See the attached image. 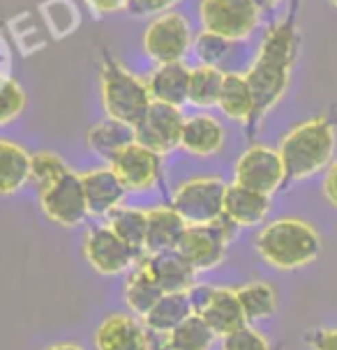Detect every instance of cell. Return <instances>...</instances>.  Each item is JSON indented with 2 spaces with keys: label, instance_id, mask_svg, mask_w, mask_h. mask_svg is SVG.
Listing matches in <instances>:
<instances>
[{
  "label": "cell",
  "instance_id": "6da1fadb",
  "mask_svg": "<svg viewBox=\"0 0 337 350\" xmlns=\"http://www.w3.org/2000/svg\"><path fill=\"white\" fill-rule=\"evenodd\" d=\"M301 28H298V8L286 12L282 18L266 28L259 42L257 55L245 72L249 88L257 102V122L271 113L289 92L293 70H296L298 55H301Z\"/></svg>",
  "mask_w": 337,
  "mask_h": 350
},
{
  "label": "cell",
  "instance_id": "9c48e42d",
  "mask_svg": "<svg viewBox=\"0 0 337 350\" xmlns=\"http://www.w3.org/2000/svg\"><path fill=\"white\" fill-rule=\"evenodd\" d=\"M187 297H190L192 311L197 316H201L217 336H224L242 327V325H247L236 288L199 284L197 281L187 293Z\"/></svg>",
  "mask_w": 337,
  "mask_h": 350
},
{
  "label": "cell",
  "instance_id": "ac0fdd59",
  "mask_svg": "<svg viewBox=\"0 0 337 350\" xmlns=\"http://www.w3.org/2000/svg\"><path fill=\"white\" fill-rule=\"evenodd\" d=\"M271 212V196L254 191L238 183L227 185L224 193V219L234 228H257L264 226Z\"/></svg>",
  "mask_w": 337,
  "mask_h": 350
},
{
  "label": "cell",
  "instance_id": "8992f818",
  "mask_svg": "<svg viewBox=\"0 0 337 350\" xmlns=\"http://www.w3.org/2000/svg\"><path fill=\"white\" fill-rule=\"evenodd\" d=\"M264 10L254 0H199L197 18L201 30L238 44L249 40L261 26Z\"/></svg>",
  "mask_w": 337,
  "mask_h": 350
},
{
  "label": "cell",
  "instance_id": "e0dca14e",
  "mask_svg": "<svg viewBox=\"0 0 337 350\" xmlns=\"http://www.w3.org/2000/svg\"><path fill=\"white\" fill-rule=\"evenodd\" d=\"M227 143V129L210 113L185 116L183 134H180V150H185L190 157L210 159L220 154Z\"/></svg>",
  "mask_w": 337,
  "mask_h": 350
},
{
  "label": "cell",
  "instance_id": "484cf974",
  "mask_svg": "<svg viewBox=\"0 0 337 350\" xmlns=\"http://www.w3.org/2000/svg\"><path fill=\"white\" fill-rule=\"evenodd\" d=\"M192 314H195V311H192L187 293H164V295L158 299V304H155L141 321L153 336H164L171 332V329H176L178 325L183 323L185 318H190Z\"/></svg>",
  "mask_w": 337,
  "mask_h": 350
},
{
  "label": "cell",
  "instance_id": "74e56055",
  "mask_svg": "<svg viewBox=\"0 0 337 350\" xmlns=\"http://www.w3.org/2000/svg\"><path fill=\"white\" fill-rule=\"evenodd\" d=\"M95 16H111L118 12H127L129 0H84Z\"/></svg>",
  "mask_w": 337,
  "mask_h": 350
},
{
  "label": "cell",
  "instance_id": "ba28073f",
  "mask_svg": "<svg viewBox=\"0 0 337 350\" xmlns=\"http://www.w3.org/2000/svg\"><path fill=\"white\" fill-rule=\"evenodd\" d=\"M234 235L236 228L227 219H220V221L213 224H199V226H187L183 240L178 245V252L199 274L210 272L227 258Z\"/></svg>",
  "mask_w": 337,
  "mask_h": 350
},
{
  "label": "cell",
  "instance_id": "d6a6232c",
  "mask_svg": "<svg viewBox=\"0 0 337 350\" xmlns=\"http://www.w3.org/2000/svg\"><path fill=\"white\" fill-rule=\"evenodd\" d=\"M234 49V42L224 40V37L208 33V30H201L199 35H195V44H192V53L197 55V60L201 65H215L220 67L227 55Z\"/></svg>",
  "mask_w": 337,
  "mask_h": 350
},
{
  "label": "cell",
  "instance_id": "e575fe53",
  "mask_svg": "<svg viewBox=\"0 0 337 350\" xmlns=\"http://www.w3.org/2000/svg\"><path fill=\"white\" fill-rule=\"evenodd\" d=\"M220 350H273L271 341L264 332L252 325H242L234 332L220 336Z\"/></svg>",
  "mask_w": 337,
  "mask_h": 350
},
{
  "label": "cell",
  "instance_id": "d6986e66",
  "mask_svg": "<svg viewBox=\"0 0 337 350\" xmlns=\"http://www.w3.org/2000/svg\"><path fill=\"white\" fill-rule=\"evenodd\" d=\"M141 260L146 262V267L164 293H190L192 286L197 284L199 272L180 256L178 249L146 254Z\"/></svg>",
  "mask_w": 337,
  "mask_h": 350
},
{
  "label": "cell",
  "instance_id": "1f68e13d",
  "mask_svg": "<svg viewBox=\"0 0 337 350\" xmlns=\"http://www.w3.org/2000/svg\"><path fill=\"white\" fill-rule=\"evenodd\" d=\"M28 97L16 79L0 72V127L14 122L26 111Z\"/></svg>",
  "mask_w": 337,
  "mask_h": 350
},
{
  "label": "cell",
  "instance_id": "2e32d148",
  "mask_svg": "<svg viewBox=\"0 0 337 350\" xmlns=\"http://www.w3.org/2000/svg\"><path fill=\"white\" fill-rule=\"evenodd\" d=\"M81 183H84L90 217L107 219L116 208L125 205L123 201L127 196V189H125L121 178H118L116 171L109 164L81 173Z\"/></svg>",
  "mask_w": 337,
  "mask_h": 350
},
{
  "label": "cell",
  "instance_id": "4316f807",
  "mask_svg": "<svg viewBox=\"0 0 337 350\" xmlns=\"http://www.w3.org/2000/svg\"><path fill=\"white\" fill-rule=\"evenodd\" d=\"M215 341H220V336L210 329V325L201 316L192 314L176 329L160 336V350H210Z\"/></svg>",
  "mask_w": 337,
  "mask_h": 350
},
{
  "label": "cell",
  "instance_id": "cb8c5ba5",
  "mask_svg": "<svg viewBox=\"0 0 337 350\" xmlns=\"http://www.w3.org/2000/svg\"><path fill=\"white\" fill-rule=\"evenodd\" d=\"M132 141L134 129L121 120H114V118H104V120L90 124L88 131H86V146L107 164H111V159Z\"/></svg>",
  "mask_w": 337,
  "mask_h": 350
},
{
  "label": "cell",
  "instance_id": "30bf717a",
  "mask_svg": "<svg viewBox=\"0 0 337 350\" xmlns=\"http://www.w3.org/2000/svg\"><path fill=\"white\" fill-rule=\"evenodd\" d=\"M234 183L273 198V193H277L286 183V168L279 150L266 143H252L242 150L234 166Z\"/></svg>",
  "mask_w": 337,
  "mask_h": 350
},
{
  "label": "cell",
  "instance_id": "52a82bcc",
  "mask_svg": "<svg viewBox=\"0 0 337 350\" xmlns=\"http://www.w3.org/2000/svg\"><path fill=\"white\" fill-rule=\"evenodd\" d=\"M227 183L217 175H195L173 189L171 205L187 226L213 224L224 219Z\"/></svg>",
  "mask_w": 337,
  "mask_h": 350
},
{
  "label": "cell",
  "instance_id": "b9f144b4",
  "mask_svg": "<svg viewBox=\"0 0 337 350\" xmlns=\"http://www.w3.org/2000/svg\"><path fill=\"white\" fill-rule=\"evenodd\" d=\"M328 3H330V5H333V8L337 10V0H328Z\"/></svg>",
  "mask_w": 337,
  "mask_h": 350
},
{
  "label": "cell",
  "instance_id": "836d02e7",
  "mask_svg": "<svg viewBox=\"0 0 337 350\" xmlns=\"http://www.w3.org/2000/svg\"><path fill=\"white\" fill-rule=\"evenodd\" d=\"M45 18L55 37L70 35L79 26V12L72 0H49L45 5Z\"/></svg>",
  "mask_w": 337,
  "mask_h": 350
},
{
  "label": "cell",
  "instance_id": "603a6c76",
  "mask_svg": "<svg viewBox=\"0 0 337 350\" xmlns=\"http://www.w3.org/2000/svg\"><path fill=\"white\" fill-rule=\"evenodd\" d=\"M30 157L21 143L0 136V196H14L30 180Z\"/></svg>",
  "mask_w": 337,
  "mask_h": 350
},
{
  "label": "cell",
  "instance_id": "7a4b0ae2",
  "mask_svg": "<svg viewBox=\"0 0 337 350\" xmlns=\"http://www.w3.org/2000/svg\"><path fill=\"white\" fill-rule=\"evenodd\" d=\"M277 150L286 168V180L301 183L314 178L337 157V122L326 113L312 116L293 124L279 139Z\"/></svg>",
  "mask_w": 337,
  "mask_h": 350
},
{
  "label": "cell",
  "instance_id": "9a60e30c",
  "mask_svg": "<svg viewBox=\"0 0 337 350\" xmlns=\"http://www.w3.org/2000/svg\"><path fill=\"white\" fill-rule=\"evenodd\" d=\"M155 336L134 314H111L97 325L95 350H153Z\"/></svg>",
  "mask_w": 337,
  "mask_h": 350
},
{
  "label": "cell",
  "instance_id": "ffe728a7",
  "mask_svg": "<svg viewBox=\"0 0 337 350\" xmlns=\"http://www.w3.org/2000/svg\"><path fill=\"white\" fill-rule=\"evenodd\" d=\"M151 99L158 104H168L185 109L187 106V85H190V65L187 62H164L155 65L146 77Z\"/></svg>",
  "mask_w": 337,
  "mask_h": 350
},
{
  "label": "cell",
  "instance_id": "3957f363",
  "mask_svg": "<svg viewBox=\"0 0 337 350\" xmlns=\"http://www.w3.org/2000/svg\"><path fill=\"white\" fill-rule=\"evenodd\" d=\"M261 260L279 272H293L312 265L323 252L321 233L301 217H279L261 226L254 237Z\"/></svg>",
  "mask_w": 337,
  "mask_h": 350
},
{
  "label": "cell",
  "instance_id": "60d3db41",
  "mask_svg": "<svg viewBox=\"0 0 337 350\" xmlns=\"http://www.w3.org/2000/svg\"><path fill=\"white\" fill-rule=\"evenodd\" d=\"M254 3H257L264 12H268V10H277L279 5L284 3V0H254Z\"/></svg>",
  "mask_w": 337,
  "mask_h": 350
},
{
  "label": "cell",
  "instance_id": "d4e9b609",
  "mask_svg": "<svg viewBox=\"0 0 337 350\" xmlns=\"http://www.w3.org/2000/svg\"><path fill=\"white\" fill-rule=\"evenodd\" d=\"M164 295V291L160 288V284L155 281L151 270L146 267V262L139 260L132 270L127 272V281H125V304H127L129 314L143 318L148 311L158 304V299Z\"/></svg>",
  "mask_w": 337,
  "mask_h": 350
},
{
  "label": "cell",
  "instance_id": "7c38bea8",
  "mask_svg": "<svg viewBox=\"0 0 337 350\" xmlns=\"http://www.w3.org/2000/svg\"><path fill=\"white\" fill-rule=\"evenodd\" d=\"M84 258L86 262L104 277H118V274L129 272L143 256L127 245L123 237H118L107 224L92 226L84 235Z\"/></svg>",
  "mask_w": 337,
  "mask_h": 350
},
{
  "label": "cell",
  "instance_id": "8d00e7d4",
  "mask_svg": "<svg viewBox=\"0 0 337 350\" xmlns=\"http://www.w3.org/2000/svg\"><path fill=\"white\" fill-rule=\"evenodd\" d=\"M310 350H337V327H319L305 334Z\"/></svg>",
  "mask_w": 337,
  "mask_h": 350
},
{
  "label": "cell",
  "instance_id": "8fae6325",
  "mask_svg": "<svg viewBox=\"0 0 337 350\" xmlns=\"http://www.w3.org/2000/svg\"><path fill=\"white\" fill-rule=\"evenodd\" d=\"M37 198H40V208L45 217L62 228H77L90 217L81 173H74L72 168L65 175H60L53 185L37 193Z\"/></svg>",
  "mask_w": 337,
  "mask_h": 350
},
{
  "label": "cell",
  "instance_id": "f1b7e54d",
  "mask_svg": "<svg viewBox=\"0 0 337 350\" xmlns=\"http://www.w3.org/2000/svg\"><path fill=\"white\" fill-rule=\"evenodd\" d=\"M247 323H259L275 316L277 311V291L268 281H249L236 288Z\"/></svg>",
  "mask_w": 337,
  "mask_h": 350
},
{
  "label": "cell",
  "instance_id": "4dcf8cb0",
  "mask_svg": "<svg viewBox=\"0 0 337 350\" xmlns=\"http://www.w3.org/2000/svg\"><path fill=\"white\" fill-rule=\"evenodd\" d=\"M67 171H70V166H67V161L62 159L58 152L40 150V152H33V157H30L28 185L40 193L42 189H47L49 185H53L60 175H65Z\"/></svg>",
  "mask_w": 337,
  "mask_h": 350
},
{
  "label": "cell",
  "instance_id": "ab89813d",
  "mask_svg": "<svg viewBox=\"0 0 337 350\" xmlns=\"http://www.w3.org/2000/svg\"><path fill=\"white\" fill-rule=\"evenodd\" d=\"M47 350H86V348L74 341H62V343H53V346H49Z\"/></svg>",
  "mask_w": 337,
  "mask_h": 350
},
{
  "label": "cell",
  "instance_id": "d590c367",
  "mask_svg": "<svg viewBox=\"0 0 337 350\" xmlns=\"http://www.w3.org/2000/svg\"><path fill=\"white\" fill-rule=\"evenodd\" d=\"M180 3V0H129V5H127V14H132V16H158L162 14V12H168V10H173L176 5Z\"/></svg>",
  "mask_w": 337,
  "mask_h": 350
},
{
  "label": "cell",
  "instance_id": "83f0119b",
  "mask_svg": "<svg viewBox=\"0 0 337 350\" xmlns=\"http://www.w3.org/2000/svg\"><path fill=\"white\" fill-rule=\"evenodd\" d=\"M222 67L215 65H195L190 67V85H187V104L195 106L199 111H208L217 106L220 90L224 83Z\"/></svg>",
  "mask_w": 337,
  "mask_h": 350
},
{
  "label": "cell",
  "instance_id": "5bb4252c",
  "mask_svg": "<svg viewBox=\"0 0 337 350\" xmlns=\"http://www.w3.org/2000/svg\"><path fill=\"white\" fill-rule=\"evenodd\" d=\"M183 109L168 104L153 102L151 109L134 124V141L141 146L155 150L162 157L180 148V134H183Z\"/></svg>",
  "mask_w": 337,
  "mask_h": 350
},
{
  "label": "cell",
  "instance_id": "4fadbf2b",
  "mask_svg": "<svg viewBox=\"0 0 337 350\" xmlns=\"http://www.w3.org/2000/svg\"><path fill=\"white\" fill-rule=\"evenodd\" d=\"M109 166L121 178L127 193L151 191L162 183V175H164V157L136 141L125 146Z\"/></svg>",
  "mask_w": 337,
  "mask_h": 350
},
{
  "label": "cell",
  "instance_id": "f546056e",
  "mask_svg": "<svg viewBox=\"0 0 337 350\" xmlns=\"http://www.w3.org/2000/svg\"><path fill=\"white\" fill-rule=\"evenodd\" d=\"M107 226L143 256V249H146V226H148L146 210L132 208V205H121V208H116L107 217Z\"/></svg>",
  "mask_w": 337,
  "mask_h": 350
},
{
  "label": "cell",
  "instance_id": "f35d334b",
  "mask_svg": "<svg viewBox=\"0 0 337 350\" xmlns=\"http://www.w3.org/2000/svg\"><path fill=\"white\" fill-rule=\"evenodd\" d=\"M321 191H323V198L337 210V157L330 161V166L323 171Z\"/></svg>",
  "mask_w": 337,
  "mask_h": 350
},
{
  "label": "cell",
  "instance_id": "7402d4cb",
  "mask_svg": "<svg viewBox=\"0 0 337 350\" xmlns=\"http://www.w3.org/2000/svg\"><path fill=\"white\" fill-rule=\"evenodd\" d=\"M146 254L166 252V249H178L183 233L187 228L185 219L173 210V205H153L146 210Z\"/></svg>",
  "mask_w": 337,
  "mask_h": 350
},
{
  "label": "cell",
  "instance_id": "44dd1931",
  "mask_svg": "<svg viewBox=\"0 0 337 350\" xmlns=\"http://www.w3.org/2000/svg\"><path fill=\"white\" fill-rule=\"evenodd\" d=\"M217 109H220V113L227 120L245 124V127H254V122H257V102H254V92L249 88L245 74L240 72L224 74Z\"/></svg>",
  "mask_w": 337,
  "mask_h": 350
},
{
  "label": "cell",
  "instance_id": "5b68a950",
  "mask_svg": "<svg viewBox=\"0 0 337 350\" xmlns=\"http://www.w3.org/2000/svg\"><path fill=\"white\" fill-rule=\"evenodd\" d=\"M195 30L183 12L168 10L153 16L141 35V49L155 65L164 62H185L192 53Z\"/></svg>",
  "mask_w": 337,
  "mask_h": 350
},
{
  "label": "cell",
  "instance_id": "277c9868",
  "mask_svg": "<svg viewBox=\"0 0 337 350\" xmlns=\"http://www.w3.org/2000/svg\"><path fill=\"white\" fill-rule=\"evenodd\" d=\"M99 99L107 118L121 120L129 127H134L153 104L146 79L125 67L111 53H104L99 65Z\"/></svg>",
  "mask_w": 337,
  "mask_h": 350
}]
</instances>
